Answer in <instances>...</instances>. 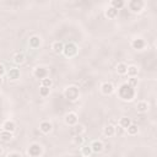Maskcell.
Listing matches in <instances>:
<instances>
[{
	"label": "cell",
	"instance_id": "1",
	"mask_svg": "<svg viewBox=\"0 0 157 157\" xmlns=\"http://www.w3.org/2000/svg\"><path fill=\"white\" fill-rule=\"evenodd\" d=\"M118 97L120 98V99H123V101H132L134 98H135V96H136V90H135V87H132V86H130L128 82H124V83H121L119 87H118Z\"/></svg>",
	"mask_w": 157,
	"mask_h": 157
},
{
	"label": "cell",
	"instance_id": "14",
	"mask_svg": "<svg viewBox=\"0 0 157 157\" xmlns=\"http://www.w3.org/2000/svg\"><path fill=\"white\" fill-rule=\"evenodd\" d=\"M52 50L54 54H61L64 50V43L60 40H55L52 43Z\"/></svg>",
	"mask_w": 157,
	"mask_h": 157
},
{
	"label": "cell",
	"instance_id": "32",
	"mask_svg": "<svg viewBox=\"0 0 157 157\" xmlns=\"http://www.w3.org/2000/svg\"><path fill=\"white\" fill-rule=\"evenodd\" d=\"M130 86H132V87H135L136 85H137V80L135 78V77H130L129 78V82H128Z\"/></svg>",
	"mask_w": 157,
	"mask_h": 157
},
{
	"label": "cell",
	"instance_id": "6",
	"mask_svg": "<svg viewBox=\"0 0 157 157\" xmlns=\"http://www.w3.org/2000/svg\"><path fill=\"white\" fill-rule=\"evenodd\" d=\"M33 76L36 78H40V80L47 78V77H49V70L44 66H37L33 70Z\"/></svg>",
	"mask_w": 157,
	"mask_h": 157
},
{
	"label": "cell",
	"instance_id": "31",
	"mask_svg": "<svg viewBox=\"0 0 157 157\" xmlns=\"http://www.w3.org/2000/svg\"><path fill=\"white\" fill-rule=\"evenodd\" d=\"M123 134H124V129L118 124L115 126V135H123Z\"/></svg>",
	"mask_w": 157,
	"mask_h": 157
},
{
	"label": "cell",
	"instance_id": "8",
	"mask_svg": "<svg viewBox=\"0 0 157 157\" xmlns=\"http://www.w3.org/2000/svg\"><path fill=\"white\" fill-rule=\"evenodd\" d=\"M115 91V87H114V85L112 83V82H103L102 85H101V92L103 93V94H105V96H109V94H112L113 92Z\"/></svg>",
	"mask_w": 157,
	"mask_h": 157
},
{
	"label": "cell",
	"instance_id": "27",
	"mask_svg": "<svg viewBox=\"0 0 157 157\" xmlns=\"http://www.w3.org/2000/svg\"><path fill=\"white\" fill-rule=\"evenodd\" d=\"M72 142H74V145L81 147L82 145H85V139H83L82 135H75L74 139H72Z\"/></svg>",
	"mask_w": 157,
	"mask_h": 157
},
{
	"label": "cell",
	"instance_id": "17",
	"mask_svg": "<svg viewBox=\"0 0 157 157\" xmlns=\"http://www.w3.org/2000/svg\"><path fill=\"white\" fill-rule=\"evenodd\" d=\"M148 103L146 101H139L136 103V112L137 113H146L148 110Z\"/></svg>",
	"mask_w": 157,
	"mask_h": 157
},
{
	"label": "cell",
	"instance_id": "15",
	"mask_svg": "<svg viewBox=\"0 0 157 157\" xmlns=\"http://www.w3.org/2000/svg\"><path fill=\"white\" fill-rule=\"evenodd\" d=\"M20 76H21V72H20V70L17 67H12L7 72V77H9L10 81H16V80L20 78Z\"/></svg>",
	"mask_w": 157,
	"mask_h": 157
},
{
	"label": "cell",
	"instance_id": "4",
	"mask_svg": "<svg viewBox=\"0 0 157 157\" xmlns=\"http://www.w3.org/2000/svg\"><path fill=\"white\" fill-rule=\"evenodd\" d=\"M128 7L132 13H140L145 7V2L142 0H130L128 2Z\"/></svg>",
	"mask_w": 157,
	"mask_h": 157
},
{
	"label": "cell",
	"instance_id": "34",
	"mask_svg": "<svg viewBox=\"0 0 157 157\" xmlns=\"http://www.w3.org/2000/svg\"><path fill=\"white\" fill-rule=\"evenodd\" d=\"M5 74V66L2 64H0V76L2 77V75Z\"/></svg>",
	"mask_w": 157,
	"mask_h": 157
},
{
	"label": "cell",
	"instance_id": "28",
	"mask_svg": "<svg viewBox=\"0 0 157 157\" xmlns=\"http://www.w3.org/2000/svg\"><path fill=\"white\" fill-rule=\"evenodd\" d=\"M40 86H44V87H48L50 88L53 86V80L50 77H47V78H43L40 80Z\"/></svg>",
	"mask_w": 157,
	"mask_h": 157
},
{
	"label": "cell",
	"instance_id": "29",
	"mask_svg": "<svg viewBox=\"0 0 157 157\" xmlns=\"http://www.w3.org/2000/svg\"><path fill=\"white\" fill-rule=\"evenodd\" d=\"M74 129H75V135H82V132L85 131V126L82 124H78V123L74 126Z\"/></svg>",
	"mask_w": 157,
	"mask_h": 157
},
{
	"label": "cell",
	"instance_id": "5",
	"mask_svg": "<svg viewBox=\"0 0 157 157\" xmlns=\"http://www.w3.org/2000/svg\"><path fill=\"white\" fill-rule=\"evenodd\" d=\"M42 153H43V147L37 142L31 144L27 148V155L29 157H40Z\"/></svg>",
	"mask_w": 157,
	"mask_h": 157
},
{
	"label": "cell",
	"instance_id": "16",
	"mask_svg": "<svg viewBox=\"0 0 157 157\" xmlns=\"http://www.w3.org/2000/svg\"><path fill=\"white\" fill-rule=\"evenodd\" d=\"M12 61H13V64H16V65H22V64L26 61V56H25L23 53L18 52V53L13 54V56H12Z\"/></svg>",
	"mask_w": 157,
	"mask_h": 157
},
{
	"label": "cell",
	"instance_id": "13",
	"mask_svg": "<svg viewBox=\"0 0 157 157\" xmlns=\"http://www.w3.org/2000/svg\"><path fill=\"white\" fill-rule=\"evenodd\" d=\"M52 129H53V125H52L50 121H48V120L40 121V124H39V130H40L43 134H49V132L52 131Z\"/></svg>",
	"mask_w": 157,
	"mask_h": 157
},
{
	"label": "cell",
	"instance_id": "12",
	"mask_svg": "<svg viewBox=\"0 0 157 157\" xmlns=\"http://www.w3.org/2000/svg\"><path fill=\"white\" fill-rule=\"evenodd\" d=\"M2 130H5V131H10V132H13V131L16 130V124H15V121H13V120H11V119L5 120V121L2 123Z\"/></svg>",
	"mask_w": 157,
	"mask_h": 157
},
{
	"label": "cell",
	"instance_id": "19",
	"mask_svg": "<svg viewBox=\"0 0 157 157\" xmlns=\"http://www.w3.org/2000/svg\"><path fill=\"white\" fill-rule=\"evenodd\" d=\"M104 15H105V17H108L109 20H114V18L118 16V10L113 9L112 6H108V7L105 9V11H104Z\"/></svg>",
	"mask_w": 157,
	"mask_h": 157
},
{
	"label": "cell",
	"instance_id": "21",
	"mask_svg": "<svg viewBox=\"0 0 157 157\" xmlns=\"http://www.w3.org/2000/svg\"><path fill=\"white\" fill-rule=\"evenodd\" d=\"M109 6H112L115 10H120L121 7L125 6V1L124 0H112L110 4H109Z\"/></svg>",
	"mask_w": 157,
	"mask_h": 157
},
{
	"label": "cell",
	"instance_id": "2",
	"mask_svg": "<svg viewBox=\"0 0 157 157\" xmlns=\"http://www.w3.org/2000/svg\"><path fill=\"white\" fill-rule=\"evenodd\" d=\"M64 97L70 101V102H75L80 98V90L77 86L75 85H70L64 90Z\"/></svg>",
	"mask_w": 157,
	"mask_h": 157
},
{
	"label": "cell",
	"instance_id": "23",
	"mask_svg": "<svg viewBox=\"0 0 157 157\" xmlns=\"http://www.w3.org/2000/svg\"><path fill=\"white\" fill-rule=\"evenodd\" d=\"M117 72L119 74V75H126V70H128V65L125 64V63H119L118 65H117Z\"/></svg>",
	"mask_w": 157,
	"mask_h": 157
},
{
	"label": "cell",
	"instance_id": "10",
	"mask_svg": "<svg viewBox=\"0 0 157 157\" xmlns=\"http://www.w3.org/2000/svg\"><path fill=\"white\" fill-rule=\"evenodd\" d=\"M90 146L92 148V153H99V152L103 151V147H104V145H103V142L101 140H93L90 144Z\"/></svg>",
	"mask_w": 157,
	"mask_h": 157
},
{
	"label": "cell",
	"instance_id": "35",
	"mask_svg": "<svg viewBox=\"0 0 157 157\" xmlns=\"http://www.w3.org/2000/svg\"><path fill=\"white\" fill-rule=\"evenodd\" d=\"M1 153H2V147L0 146V156H1Z\"/></svg>",
	"mask_w": 157,
	"mask_h": 157
},
{
	"label": "cell",
	"instance_id": "22",
	"mask_svg": "<svg viewBox=\"0 0 157 157\" xmlns=\"http://www.w3.org/2000/svg\"><path fill=\"white\" fill-rule=\"evenodd\" d=\"M131 123H132V121H131V119H130V118H128V117H121V118H120V120H119V125H120L124 130H126Z\"/></svg>",
	"mask_w": 157,
	"mask_h": 157
},
{
	"label": "cell",
	"instance_id": "30",
	"mask_svg": "<svg viewBox=\"0 0 157 157\" xmlns=\"http://www.w3.org/2000/svg\"><path fill=\"white\" fill-rule=\"evenodd\" d=\"M49 93H50V88L44 87V86H40L39 87V94L42 97H47V96H49Z\"/></svg>",
	"mask_w": 157,
	"mask_h": 157
},
{
	"label": "cell",
	"instance_id": "36",
	"mask_svg": "<svg viewBox=\"0 0 157 157\" xmlns=\"http://www.w3.org/2000/svg\"><path fill=\"white\" fill-rule=\"evenodd\" d=\"M1 83H2V77L0 76V85H1Z\"/></svg>",
	"mask_w": 157,
	"mask_h": 157
},
{
	"label": "cell",
	"instance_id": "20",
	"mask_svg": "<svg viewBox=\"0 0 157 157\" xmlns=\"http://www.w3.org/2000/svg\"><path fill=\"white\" fill-rule=\"evenodd\" d=\"M139 74V67L136 65H128V70H126V75L129 77H136Z\"/></svg>",
	"mask_w": 157,
	"mask_h": 157
},
{
	"label": "cell",
	"instance_id": "11",
	"mask_svg": "<svg viewBox=\"0 0 157 157\" xmlns=\"http://www.w3.org/2000/svg\"><path fill=\"white\" fill-rule=\"evenodd\" d=\"M131 47H132V49L142 50L146 47V42L142 38H135V39L131 40Z\"/></svg>",
	"mask_w": 157,
	"mask_h": 157
},
{
	"label": "cell",
	"instance_id": "24",
	"mask_svg": "<svg viewBox=\"0 0 157 157\" xmlns=\"http://www.w3.org/2000/svg\"><path fill=\"white\" fill-rule=\"evenodd\" d=\"M126 132H128V135H130V136L136 135V134L139 132V128H137V125L134 124V123H131V124L129 125V128L126 129Z\"/></svg>",
	"mask_w": 157,
	"mask_h": 157
},
{
	"label": "cell",
	"instance_id": "18",
	"mask_svg": "<svg viewBox=\"0 0 157 157\" xmlns=\"http://www.w3.org/2000/svg\"><path fill=\"white\" fill-rule=\"evenodd\" d=\"M103 134H104V136H107V137L114 136V135H115V126H114L113 124H108L107 126H104Z\"/></svg>",
	"mask_w": 157,
	"mask_h": 157
},
{
	"label": "cell",
	"instance_id": "9",
	"mask_svg": "<svg viewBox=\"0 0 157 157\" xmlns=\"http://www.w3.org/2000/svg\"><path fill=\"white\" fill-rule=\"evenodd\" d=\"M40 44H42V39H40L39 36H31V37H29V39H28V45H29V48L37 49V48L40 47Z\"/></svg>",
	"mask_w": 157,
	"mask_h": 157
},
{
	"label": "cell",
	"instance_id": "3",
	"mask_svg": "<svg viewBox=\"0 0 157 157\" xmlns=\"http://www.w3.org/2000/svg\"><path fill=\"white\" fill-rule=\"evenodd\" d=\"M64 55L67 58H72L76 56L78 53V47L74 43V42H69L67 44H64V50H63Z\"/></svg>",
	"mask_w": 157,
	"mask_h": 157
},
{
	"label": "cell",
	"instance_id": "26",
	"mask_svg": "<svg viewBox=\"0 0 157 157\" xmlns=\"http://www.w3.org/2000/svg\"><path fill=\"white\" fill-rule=\"evenodd\" d=\"M12 134H13V132H10V131H5V130H2V131L0 132V139H1L2 141H5V142H9V141L12 139Z\"/></svg>",
	"mask_w": 157,
	"mask_h": 157
},
{
	"label": "cell",
	"instance_id": "7",
	"mask_svg": "<svg viewBox=\"0 0 157 157\" xmlns=\"http://www.w3.org/2000/svg\"><path fill=\"white\" fill-rule=\"evenodd\" d=\"M64 121H65V124L69 125V126H75V125L78 123V117H77V114H76L75 112H69V113L65 115Z\"/></svg>",
	"mask_w": 157,
	"mask_h": 157
},
{
	"label": "cell",
	"instance_id": "25",
	"mask_svg": "<svg viewBox=\"0 0 157 157\" xmlns=\"http://www.w3.org/2000/svg\"><path fill=\"white\" fill-rule=\"evenodd\" d=\"M91 153H92V148L90 145H82L81 146V155L83 157H90Z\"/></svg>",
	"mask_w": 157,
	"mask_h": 157
},
{
	"label": "cell",
	"instance_id": "33",
	"mask_svg": "<svg viewBox=\"0 0 157 157\" xmlns=\"http://www.w3.org/2000/svg\"><path fill=\"white\" fill-rule=\"evenodd\" d=\"M7 157H21V155L17 153V152H11V153L7 155Z\"/></svg>",
	"mask_w": 157,
	"mask_h": 157
}]
</instances>
